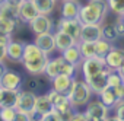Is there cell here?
<instances>
[{"mask_svg": "<svg viewBox=\"0 0 124 121\" xmlns=\"http://www.w3.org/2000/svg\"><path fill=\"white\" fill-rule=\"evenodd\" d=\"M48 55L44 54L35 42L32 44H23V54L21 58V63L23 64L25 70L29 75H41L44 72V67L48 61Z\"/></svg>", "mask_w": 124, "mask_h": 121, "instance_id": "1", "label": "cell"}, {"mask_svg": "<svg viewBox=\"0 0 124 121\" xmlns=\"http://www.w3.org/2000/svg\"><path fill=\"white\" fill-rule=\"evenodd\" d=\"M108 13L107 0H89L85 6H80L78 19L80 23H102Z\"/></svg>", "mask_w": 124, "mask_h": 121, "instance_id": "2", "label": "cell"}, {"mask_svg": "<svg viewBox=\"0 0 124 121\" xmlns=\"http://www.w3.org/2000/svg\"><path fill=\"white\" fill-rule=\"evenodd\" d=\"M72 104L73 108H79V106H85L91 96H92V91L89 89V86L86 85L85 80H78L75 79L73 85H72V89L69 91V93L66 95Z\"/></svg>", "mask_w": 124, "mask_h": 121, "instance_id": "3", "label": "cell"}, {"mask_svg": "<svg viewBox=\"0 0 124 121\" xmlns=\"http://www.w3.org/2000/svg\"><path fill=\"white\" fill-rule=\"evenodd\" d=\"M80 67H82V73H83V79L86 77H91L99 72H102L107 66H105V61L104 58L101 57H89V58H83L82 63H80Z\"/></svg>", "mask_w": 124, "mask_h": 121, "instance_id": "4", "label": "cell"}, {"mask_svg": "<svg viewBox=\"0 0 124 121\" xmlns=\"http://www.w3.org/2000/svg\"><path fill=\"white\" fill-rule=\"evenodd\" d=\"M35 98L37 95L31 91H19V95H18V101H16V109L18 111H22V112H26L29 114L32 118L35 117L34 114V104H35Z\"/></svg>", "mask_w": 124, "mask_h": 121, "instance_id": "5", "label": "cell"}, {"mask_svg": "<svg viewBox=\"0 0 124 121\" xmlns=\"http://www.w3.org/2000/svg\"><path fill=\"white\" fill-rule=\"evenodd\" d=\"M86 120H93V121H101L108 118V108L101 102V101H91L86 104V111H85Z\"/></svg>", "mask_w": 124, "mask_h": 121, "instance_id": "6", "label": "cell"}, {"mask_svg": "<svg viewBox=\"0 0 124 121\" xmlns=\"http://www.w3.org/2000/svg\"><path fill=\"white\" fill-rule=\"evenodd\" d=\"M23 85V79L18 72L13 70H6L5 75L0 77V86L3 89H10V91H21Z\"/></svg>", "mask_w": 124, "mask_h": 121, "instance_id": "7", "label": "cell"}, {"mask_svg": "<svg viewBox=\"0 0 124 121\" xmlns=\"http://www.w3.org/2000/svg\"><path fill=\"white\" fill-rule=\"evenodd\" d=\"M25 85H26V89L34 92L35 95H41V92L47 91L48 85H50V79L45 76V75H29V77L25 80Z\"/></svg>", "mask_w": 124, "mask_h": 121, "instance_id": "8", "label": "cell"}, {"mask_svg": "<svg viewBox=\"0 0 124 121\" xmlns=\"http://www.w3.org/2000/svg\"><path fill=\"white\" fill-rule=\"evenodd\" d=\"M80 28H82V23L79 22V19H67V18H61L58 21V25H57L58 31H63V32L69 34L76 41H79Z\"/></svg>", "mask_w": 124, "mask_h": 121, "instance_id": "9", "label": "cell"}, {"mask_svg": "<svg viewBox=\"0 0 124 121\" xmlns=\"http://www.w3.org/2000/svg\"><path fill=\"white\" fill-rule=\"evenodd\" d=\"M75 82V76H69L64 73H58L51 79V88L63 95H67L69 91L72 89V85Z\"/></svg>", "mask_w": 124, "mask_h": 121, "instance_id": "10", "label": "cell"}, {"mask_svg": "<svg viewBox=\"0 0 124 121\" xmlns=\"http://www.w3.org/2000/svg\"><path fill=\"white\" fill-rule=\"evenodd\" d=\"M37 15H38V10L34 6L32 0H22V2L18 3V19L21 22L29 23Z\"/></svg>", "mask_w": 124, "mask_h": 121, "instance_id": "11", "label": "cell"}, {"mask_svg": "<svg viewBox=\"0 0 124 121\" xmlns=\"http://www.w3.org/2000/svg\"><path fill=\"white\" fill-rule=\"evenodd\" d=\"M29 26H31V31L38 35V34H44V32H51L53 29V21L48 15H41L38 13L31 22H29Z\"/></svg>", "mask_w": 124, "mask_h": 121, "instance_id": "12", "label": "cell"}, {"mask_svg": "<svg viewBox=\"0 0 124 121\" xmlns=\"http://www.w3.org/2000/svg\"><path fill=\"white\" fill-rule=\"evenodd\" d=\"M99 38H102L101 23H82L80 35H79V41L95 42V41H98Z\"/></svg>", "mask_w": 124, "mask_h": 121, "instance_id": "13", "label": "cell"}, {"mask_svg": "<svg viewBox=\"0 0 124 121\" xmlns=\"http://www.w3.org/2000/svg\"><path fill=\"white\" fill-rule=\"evenodd\" d=\"M109 73V69L108 67H105L102 72H99V73H96V75H93V76H91V77H86V79H83L85 82H86V85L89 86V89L92 91V93H99L105 86H107V75Z\"/></svg>", "mask_w": 124, "mask_h": 121, "instance_id": "14", "label": "cell"}, {"mask_svg": "<svg viewBox=\"0 0 124 121\" xmlns=\"http://www.w3.org/2000/svg\"><path fill=\"white\" fill-rule=\"evenodd\" d=\"M104 61H105V66L109 69V70H117L120 67H123V63H124V53L121 48H117V47H112L108 54L104 57Z\"/></svg>", "mask_w": 124, "mask_h": 121, "instance_id": "15", "label": "cell"}, {"mask_svg": "<svg viewBox=\"0 0 124 121\" xmlns=\"http://www.w3.org/2000/svg\"><path fill=\"white\" fill-rule=\"evenodd\" d=\"M35 45L50 57V54L55 50V44H54V35L53 32H44V34H38L35 35Z\"/></svg>", "mask_w": 124, "mask_h": 121, "instance_id": "16", "label": "cell"}, {"mask_svg": "<svg viewBox=\"0 0 124 121\" xmlns=\"http://www.w3.org/2000/svg\"><path fill=\"white\" fill-rule=\"evenodd\" d=\"M54 44H55V50H58L60 53L63 51V50H66V48H69V47H72V45H75L78 41L75 39V38H72L69 34H66V32H63V31H55L54 34Z\"/></svg>", "mask_w": 124, "mask_h": 121, "instance_id": "17", "label": "cell"}, {"mask_svg": "<svg viewBox=\"0 0 124 121\" xmlns=\"http://www.w3.org/2000/svg\"><path fill=\"white\" fill-rule=\"evenodd\" d=\"M79 0H63L61 5V18H67V19H78L79 9H80Z\"/></svg>", "mask_w": 124, "mask_h": 121, "instance_id": "18", "label": "cell"}, {"mask_svg": "<svg viewBox=\"0 0 124 121\" xmlns=\"http://www.w3.org/2000/svg\"><path fill=\"white\" fill-rule=\"evenodd\" d=\"M23 54V44L21 41H13L10 39L9 44L6 45V58H9L10 61L19 63Z\"/></svg>", "mask_w": 124, "mask_h": 121, "instance_id": "19", "label": "cell"}, {"mask_svg": "<svg viewBox=\"0 0 124 121\" xmlns=\"http://www.w3.org/2000/svg\"><path fill=\"white\" fill-rule=\"evenodd\" d=\"M63 61H64V58L63 57H55V58H53V60H50L48 58V61H47V64H45V67H44V72H42V75H45L50 80L54 77V76H57L58 73H61V66H63Z\"/></svg>", "mask_w": 124, "mask_h": 121, "instance_id": "20", "label": "cell"}, {"mask_svg": "<svg viewBox=\"0 0 124 121\" xmlns=\"http://www.w3.org/2000/svg\"><path fill=\"white\" fill-rule=\"evenodd\" d=\"M61 57H63L66 61H69V63L75 64L76 67H79V66H80L82 60H83V58H82V55H80V51H79L78 42H76L75 45H72V47H69V48H66V50L61 51Z\"/></svg>", "mask_w": 124, "mask_h": 121, "instance_id": "21", "label": "cell"}, {"mask_svg": "<svg viewBox=\"0 0 124 121\" xmlns=\"http://www.w3.org/2000/svg\"><path fill=\"white\" fill-rule=\"evenodd\" d=\"M98 96H99V101L109 109V108H114L118 102H120V99L117 98V95L114 93V89L112 88H109V86H105L99 93H98ZM123 101V99H121Z\"/></svg>", "mask_w": 124, "mask_h": 121, "instance_id": "22", "label": "cell"}, {"mask_svg": "<svg viewBox=\"0 0 124 121\" xmlns=\"http://www.w3.org/2000/svg\"><path fill=\"white\" fill-rule=\"evenodd\" d=\"M47 95V98H48V101L51 102V105H53V108H57V106H66V105H72L70 104V101H69V98L66 96V95H63V93H60V92H57V91H54L53 88L45 93Z\"/></svg>", "mask_w": 124, "mask_h": 121, "instance_id": "23", "label": "cell"}, {"mask_svg": "<svg viewBox=\"0 0 124 121\" xmlns=\"http://www.w3.org/2000/svg\"><path fill=\"white\" fill-rule=\"evenodd\" d=\"M51 109H53V105H51V102L48 101L47 95H37L35 104H34V114L39 117V115H42V114L51 111Z\"/></svg>", "mask_w": 124, "mask_h": 121, "instance_id": "24", "label": "cell"}, {"mask_svg": "<svg viewBox=\"0 0 124 121\" xmlns=\"http://www.w3.org/2000/svg\"><path fill=\"white\" fill-rule=\"evenodd\" d=\"M18 95H19V91L3 89L2 98H0V106H10V108H15V106H16V101H18Z\"/></svg>", "mask_w": 124, "mask_h": 121, "instance_id": "25", "label": "cell"}, {"mask_svg": "<svg viewBox=\"0 0 124 121\" xmlns=\"http://www.w3.org/2000/svg\"><path fill=\"white\" fill-rule=\"evenodd\" d=\"M32 3L37 8L38 13H41V15H50L54 10V8H55L57 0H32Z\"/></svg>", "mask_w": 124, "mask_h": 121, "instance_id": "26", "label": "cell"}, {"mask_svg": "<svg viewBox=\"0 0 124 121\" xmlns=\"http://www.w3.org/2000/svg\"><path fill=\"white\" fill-rule=\"evenodd\" d=\"M101 32H102V38L109 41L111 44H114L120 37L117 34V29L114 26V23H101Z\"/></svg>", "mask_w": 124, "mask_h": 121, "instance_id": "27", "label": "cell"}, {"mask_svg": "<svg viewBox=\"0 0 124 121\" xmlns=\"http://www.w3.org/2000/svg\"><path fill=\"white\" fill-rule=\"evenodd\" d=\"M112 47H114V44H111L109 41H107L104 38H99L98 41H95V55L104 58Z\"/></svg>", "mask_w": 124, "mask_h": 121, "instance_id": "28", "label": "cell"}, {"mask_svg": "<svg viewBox=\"0 0 124 121\" xmlns=\"http://www.w3.org/2000/svg\"><path fill=\"white\" fill-rule=\"evenodd\" d=\"M78 47H79V51H80L82 58L95 57V42H89V41H78Z\"/></svg>", "mask_w": 124, "mask_h": 121, "instance_id": "29", "label": "cell"}, {"mask_svg": "<svg viewBox=\"0 0 124 121\" xmlns=\"http://www.w3.org/2000/svg\"><path fill=\"white\" fill-rule=\"evenodd\" d=\"M18 22H19V19H12V18L0 16V31L8 32V34H13L15 29L18 28Z\"/></svg>", "mask_w": 124, "mask_h": 121, "instance_id": "30", "label": "cell"}, {"mask_svg": "<svg viewBox=\"0 0 124 121\" xmlns=\"http://www.w3.org/2000/svg\"><path fill=\"white\" fill-rule=\"evenodd\" d=\"M108 5V10H111L112 13L121 16L124 15V2L123 0H107Z\"/></svg>", "mask_w": 124, "mask_h": 121, "instance_id": "31", "label": "cell"}, {"mask_svg": "<svg viewBox=\"0 0 124 121\" xmlns=\"http://www.w3.org/2000/svg\"><path fill=\"white\" fill-rule=\"evenodd\" d=\"M15 117H16V108L0 106V120H3V121H15Z\"/></svg>", "mask_w": 124, "mask_h": 121, "instance_id": "32", "label": "cell"}, {"mask_svg": "<svg viewBox=\"0 0 124 121\" xmlns=\"http://www.w3.org/2000/svg\"><path fill=\"white\" fill-rule=\"evenodd\" d=\"M114 26H115V29H117V34H118V37H120V38H123V35H124V26H123V15H121V16H118V18L115 19V23H114Z\"/></svg>", "mask_w": 124, "mask_h": 121, "instance_id": "33", "label": "cell"}, {"mask_svg": "<svg viewBox=\"0 0 124 121\" xmlns=\"http://www.w3.org/2000/svg\"><path fill=\"white\" fill-rule=\"evenodd\" d=\"M114 108H117V115L114 120H118V121H123L124 120V105H123V101H120Z\"/></svg>", "mask_w": 124, "mask_h": 121, "instance_id": "34", "label": "cell"}, {"mask_svg": "<svg viewBox=\"0 0 124 121\" xmlns=\"http://www.w3.org/2000/svg\"><path fill=\"white\" fill-rule=\"evenodd\" d=\"M39 120H42V121H47V120H60L58 118V115H57V112L54 111V109H51V111H48V112H45V114H42V115H39Z\"/></svg>", "mask_w": 124, "mask_h": 121, "instance_id": "35", "label": "cell"}, {"mask_svg": "<svg viewBox=\"0 0 124 121\" xmlns=\"http://www.w3.org/2000/svg\"><path fill=\"white\" fill-rule=\"evenodd\" d=\"M10 39H12V34H8V32H3V31H0V44H3V45H8Z\"/></svg>", "mask_w": 124, "mask_h": 121, "instance_id": "36", "label": "cell"}, {"mask_svg": "<svg viewBox=\"0 0 124 121\" xmlns=\"http://www.w3.org/2000/svg\"><path fill=\"white\" fill-rule=\"evenodd\" d=\"M72 120L73 121H86V117H85V112H79V111H73V115H72Z\"/></svg>", "mask_w": 124, "mask_h": 121, "instance_id": "37", "label": "cell"}, {"mask_svg": "<svg viewBox=\"0 0 124 121\" xmlns=\"http://www.w3.org/2000/svg\"><path fill=\"white\" fill-rule=\"evenodd\" d=\"M6 58V45L0 44V60H5Z\"/></svg>", "mask_w": 124, "mask_h": 121, "instance_id": "38", "label": "cell"}, {"mask_svg": "<svg viewBox=\"0 0 124 121\" xmlns=\"http://www.w3.org/2000/svg\"><path fill=\"white\" fill-rule=\"evenodd\" d=\"M6 70H8V66L3 63V60H0V77L5 75V72H6Z\"/></svg>", "mask_w": 124, "mask_h": 121, "instance_id": "39", "label": "cell"}, {"mask_svg": "<svg viewBox=\"0 0 124 121\" xmlns=\"http://www.w3.org/2000/svg\"><path fill=\"white\" fill-rule=\"evenodd\" d=\"M2 92H3V88L0 86V98H2Z\"/></svg>", "mask_w": 124, "mask_h": 121, "instance_id": "40", "label": "cell"}, {"mask_svg": "<svg viewBox=\"0 0 124 121\" xmlns=\"http://www.w3.org/2000/svg\"><path fill=\"white\" fill-rule=\"evenodd\" d=\"M5 2H6V0H0V5H3Z\"/></svg>", "mask_w": 124, "mask_h": 121, "instance_id": "41", "label": "cell"}]
</instances>
